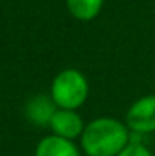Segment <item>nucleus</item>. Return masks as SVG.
I'll list each match as a JSON object with an SVG mask.
<instances>
[{
  "instance_id": "f257e3e1",
  "label": "nucleus",
  "mask_w": 155,
  "mask_h": 156,
  "mask_svg": "<svg viewBox=\"0 0 155 156\" xmlns=\"http://www.w3.org/2000/svg\"><path fill=\"white\" fill-rule=\"evenodd\" d=\"M130 143V129L112 116L88 121L80 136V146L87 156H115Z\"/></svg>"
},
{
  "instance_id": "f03ea898",
  "label": "nucleus",
  "mask_w": 155,
  "mask_h": 156,
  "mask_svg": "<svg viewBox=\"0 0 155 156\" xmlns=\"http://www.w3.org/2000/svg\"><path fill=\"white\" fill-rule=\"evenodd\" d=\"M88 80L80 70L65 68L54 76L50 85V98L57 108L79 110L88 98Z\"/></svg>"
},
{
  "instance_id": "7ed1b4c3",
  "label": "nucleus",
  "mask_w": 155,
  "mask_h": 156,
  "mask_svg": "<svg viewBox=\"0 0 155 156\" xmlns=\"http://www.w3.org/2000/svg\"><path fill=\"white\" fill-rule=\"evenodd\" d=\"M125 125L132 133L150 135L155 131V95H145L135 100L125 115Z\"/></svg>"
},
{
  "instance_id": "20e7f679",
  "label": "nucleus",
  "mask_w": 155,
  "mask_h": 156,
  "mask_svg": "<svg viewBox=\"0 0 155 156\" xmlns=\"http://www.w3.org/2000/svg\"><path fill=\"white\" fill-rule=\"evenodd\" d=\"M49 128L52 129V135L73 141L75 138L82 136L85 123H83L82 116L77 113V110L57 108L49 123Z\"/></svg>"
},
{
  "instance_id": "39448f33",
  "label": "nucleus",
  "mask_w": 155,
  "mask_h": 156,
  "mask_svg": "<svg viewBox=\"0 0 155 156\" xmlns=\"http://www.w3.org/2000/svg\"><path fill=\"white\" fill-rule=\"evenodd\" d=\"M57 111V105L50 95H35L25 105V116L32 125L49 126L54 113Z\"/></svg>"
},
{
  "instance_id": "423d86ee",
  "label": "nucleus",
  "mask_w": 155,
  "mask_h": 156,
  "mask_svg": "<svg viewBox=\"0 0 155 156\" xmlns=\"http://www.w3.org/2000/svg\"><path fill=\"white\" fill-rule=\"evenodd\" d=\"M35 156H80V151L72 140L49 135L35 146Z\"/></svg>"
},
{
  "instance_id": "0eeeda50",
  "label": "nucleus",
  "mask_w": 155,
  "mask_h": 156,
  "mask_svg": "<svg viewBox=\"0 0 155 156\" xmlns=\"http://www.w3.org/2000/svg\"><path fill=\"white\" fill-rule=\"evenodd\" d=\"M105 0H65L70 15L80 22H90L102 12Z\"/></svg>"
},
{
  "instance_id": "6e6552de",
  "label": "nucleus",
  "mask_w": 155,
  "mask_h": 156,
  "mask_svg": "<svg viewBox=\"0 0 155 156\" xmlns=\"http://www.w3.org/2000/svg\"><path fill=\"white\" fill-rule=\"evenodd\" d=\"M115 156H153V153L142 143V141H134L130 140V143Z\"/></svg>"
}]
</instances>
